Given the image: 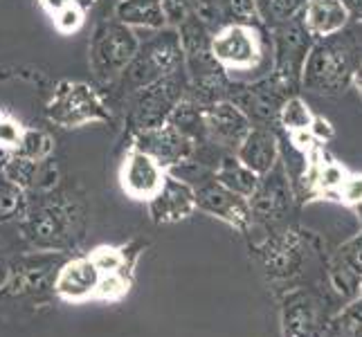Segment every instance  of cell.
Here are the masks:
<instances>
[{
  "instance_id": "6da1fadb",
  "label": "cell",
  "mask_w": 362,
  "mask_h": 337,
  "mask_svg": "<svg viewBox=\"0 0 362 337\" xmlns=\"http://www.w3.org/2000/svg\"><path fill=\"white\" fill-rule=\"evenodd\" d=\"M358 28H346L327 39L313 41L306 57L299 88L317 97H340L351 88L356 68L362 64Z\"/></svg>"
},
{
  "instance_id": "7a4b0ae2",
  "label": "cell",
  "mask_w": 362,
  "mask_h": 337,
  "mask_svg": "<svg viewBox=\"0 0 362 337\" xmlns=\"http://www.w3.org/2000/svg\"><path fill=\"white\" fill-rule=\"evenodd\" d=\"M209 54L226 72L252 74L259 70L272 72V43L264 28L247 23H228L216 30L209 41Z\"/></svg>"
},
{
  "instance_id": "3957f363",
  "label": "cell",
  "mask_w": 362,
  "mask_h": 337,
  "mask_svg": "<svg viewBox=\"0 0 362 337\" xmlns=\"http://www.w3.org/2000/svg\"><path fill=\"white\" fill-rule=\"evenodd\" d=\"M272 77H277L286 88L295 93L302 85V70L306 57L313 47V39L304 30L299 16L272 25Z\"/></svg>"
},
{
  "instance_id": "277c9868",
  "label": "cell",
  "mask_w": 362,
  "mask_h": 337,
  "mask_svg": "<svg viewBox=\"0 0 362 337\" xmlns=\"http://www.w3.org/2000/svg\"><path fill=\"white\" fill-rule=\"evenodd\" d=\"M140 49L135 34L129 25L124 23H110L104 25L95 34V41L90 47V66L99 79H113L124 72L133 57Z\"/></svg>"
},
{
  "instance_id": "5b68a950",
  "label": "cell",
  "mask_w": 362,
  "mask_h": 337,
  "mask_svg": "<svg viewBox=\"0 0 362 337\" xmlns=\"http://www.w3.org/2000/svg\"><path fill=\"white\" fill-rule=\"evenodd\" d=\"M295 201L291 178L286 173V165L279 158L274 167L259 178L255 194L247 198L250 214L252 218L266 223V225H279L291 214V207Z\"/></svg>"
},
{
  "instance_id": "8992f818",
  "label": "cell",
  "mask_w": 362,
  "mask_h": 337,
  "mask_svg": "<svg viewBox=\"0 0 362 337\" xmlns=\"http://www.w3.org/2000/svg\"><path fill=\"white\" fill-rule=\"evenodd\" d=\"M47 115L59 126L66 129L81 126L86 122L106 119L104 104L95 95V90L88 88L86 83H72V81H64L59 85V90L54 93L52 102L47 106Z\"/></svg>"
},
{
  "instance_id": "52a82bcc",
  "label": "cell",
  "mask_w": 362,
  "mask_h": 337,
  "mask_svg": "<svg viewBox=\"0 0 362 337\" xmlns=\"http://www.w3.org/2000/svg\"><path fill=\"white\" fill-rule=\"evenodd\" d=\"M135 102V122L142 131L158 129L167 122V117L178 108L182 97V79L176 72H169L153 83L140 88Z\"/></svg>"
},
{
  "instance_id": "ba28073f",
  "label": "cell",
  "mask_w": 362,
  "mask_h": 337,
  "mask_svg": "<svg viewBox=\"0 0 362 337\" xmlns=\"http://www.w3.org/2000/svg\"><path fill=\"white\" fill-rule=\"evenodd\" d=\"M178 59H180V43L176 39V34H169L165 39H158L153 43H148L146 47L137 49L133 61L124 68V74H127L135 88H144V85L173 72Z\"/></svg>"
},
{
  "instance_id": "9c48e42d",
  "label": "cell",
  "mask_w": 362,
  "mask_h": 337,
  "mask_svg": "<svg viewBox=\"0 0 362 337\" xmlns=\"http://www.w3.org/2000/svg\"><path fill=\"white\" fill-rule=\"evenodd\" d=\"M261 259L274 279H291L299 274V268L308 259V243L304 239V232L295 227H286L277 232L261 247Z\"/></svg>"
},
{
  "instance_id": "30bf717a",
  "label": "cell",
  "mask_w": 362,
  "mask_h": 337,
  "mask_svg": "<svg viewBox=\"0 0 362 337\" xmlns=\"http://www.w3.org/2000/svg\"><path fill=\"white\" fill-rule=\"evenodd\" d=\"M322 299L310 290H293L284 299L281 329L284 337H322L327 333Z\"/></svg>"
},
{
  "instance_id": "8fae6325",
  "label": "cell",
  "mask_w": 362,
  "mask_h": 337,
  "mask_svg": "<svg viewBox=\"0 0 362 337\" xmlns=\"http://www.w3.org/2000/svg\"><path fill=\"white\" fill-rule=\"evenodd\" d=\"M329 281L344 304L362 292V230L333 252L329 261Z\"/></svg>"
},
{
  "instance_id": "7c38bea8",
  "label": "cell",
  "mask_w": 362,
  "mask_h": 337,
  "mask_svg": "<svg viewBox=\"0 0 362 337\" xmlns=\"http://www.w3.org/2000/svg\"><path fill=\"white\" fill-rule=\"evenodd\" d=\"M165 176H167L165 167L153 155L140 151V148H133L127 155V160H124L119 180L127 196L135 198V201H151L160 191Z\"/></svg>"
},
{
  "instance_id": "4fadbf2b",
  "label": "cell",
  "mask_w": 362,
  "mask_h": 337,
  "mask_svg": "<svg viewBox=\"0 0 362 337\" xmlns=\"http://www.w3.org/2000/svg\"><path fill=\"white\" fill-rule=\"evenodd\" d=\"M194 194H196V209H203L207 214L226 220L236 230H245L250 220H252L247 198L230 191L228 187H223L216 180L201 184L198 189H194Z\"/></svg>"
},
{
  "instance_id": "5bb4252c",
  "label": "cell",
  "mask_w": 362,
  "mask_h": 337,
  "mask_svg": "<svg viewBox=\"0 0 362 337\" xmlns=\"http://www.w3.org/2000/svg\"><path fill=\"white\" fill-rule=\"evenodd\" d=\"M196 209L194 187L173 176H165L160 191L148 201V211L156 223H173L182 220Z\"/></svg>"
},
{
  "instance_id": "9a60e30c",
  "label": "cell",
  "mask_w": 362,
  "mask_h": 337,
  "mask_svg": "<svg viewBox=\"0 0 362 337\" xmlns=\"http://www.w3.org/2000/svg\"><path fill=\"white\" fill-rule=\"evenodd\" d=\"M99 279H102V272L95 268L90 256H81L59 270L54 279V290L66 302L79 304L86 302V299H95Z\"/></svg>"
},
{
  "instance_id": "2e32d148",
  "label": "cell",
  "mask_w": 362,
  "mask_h": 337,
  "mask_svg": "<svg viewBox=\"0 0 362 337\" xmlns=\"http://www.w3.org/2000/svg\"><path fill=\"white\" fill-rule=\"evenodd\" d=\"M135 148L153 155L162 167L180 165L182 160L192 155V142L180 129L173 124H162L158 129H148L140 135V144Z\"/></svg>"
},
{
  "instance_id": "e0dca14e",
  "label": "cell",
  "mask_w": 362,
  "mask_h": 337,
  "mask_svg": "<svg viewBox=\"0 0 362 337\" xmlns=\"http://www.w3.org/2000/svg\"><path fill=\"white\" fill-rule=\"evenodd\" d=\"M203 124L211 135V140H216L221 146H232L234 151L241 144L245 133L252 129L250 126V117L232 102H218L207 108L203 112Z\"/></svg>"
},
{
  "instance_id": "ac0fdd59",
  "label": "cell",
  "mask_w": 362,
  "mask_h": 337,
  "mask_svg": "<svg viewBox=\"0 0 362 337\" xmlns=\"http://www.w3.org/2000/svg\"><path fill=\"white\" fill-rule=\"evenodd\" d=\"M299 20L310 34V39L320 41L342 32L351 23V16L342 0H306L299 11Z\"/></svg>"
},
{
  "instance_id": "d6986e66",
  "label": "cell",
  "mask_w": 362,
  "mask_h": 337,
  "mask_svg": "<svg viewBox=\"0 0 362 337\" xmlns=\"http://www.w3.org/2000/svg\"><path fill=\"white\" fill-rule=\"evenodd\" d=\"M236 160L261 178L279 160V140L270 126H252L236 146Z\"/></svg>"
},
{
  "instance_id": "ffe728a7",
  "label": "cell",
  "mask_w": 362,
  "mask_h": 337,
  "mask_svg": "<svg viewBox=\"0 0 362 337\" xmlns=\"http://www.w3.org/2000/svg\"><path fill=\"white\" fill-rule=\"evenodd\" d=\"M115 14L124 25H142L151 30L165 28L167 23L160 0H119Z\"/></svg>"
},
{
  "instance_id": "44dd1931",
  "label": "cell",
  "mask_w": 362,
  "mask_h": 337,
  "mask_svg": "<svg viewBox=\"0 0 362 337\" xmlns=\"http://www.w3.org/2000/svg\"><path fill=\"white\" fill-rule=\"evenodd\" d=\"M68 225V211L61 205H47L39 209L30 220V234L41 243H54L66 232Z\"/></svg>"
},
{
  "instance_id": "7402d4cb",
  "label": "cell",
  "mask_w": 362,
  "mask_h": 337,
  "mask_svg": "<svg viewBox=\"0 0 362 337\" xmlns=\"http://www.w3.org/2000/svg\"><path fill=\"white\" fill-rule=\"evenodd\" d=\"M216 182H221L223 187H228V189L234 191V194L250 198L255 194L257 184H259V176L250 171L247 167H243L234 155V158H226L221 162V167L216 169Z\"/></svg>"
},
{
  "instance_id": "603a6c76",
  "label": "cell",
  "mask_w": 362,
  "mask_h": 337,
  "mask_svg": "<svg viewBox=\"0 0 362 337\" xmlns=\"http://www.w3.org/2000/svg\"><path fill=\"white\" fill-rule=\"evenodd\" d=\"M329 337H362V295L346 302L338 315L327 321Z\"/></svg>"
},
{
  "instance_id": "cb8c5ba5",
  "label": "cell",
  "mask_w": 362,
  "mask_h": 337,
  "mask_svg": "<svg viewBox=\"0 0 362 337\" xmlns=\"http://www.w3.org/2000/svg\"><path fill=\"white\" fill-rule=\"evenodd\" d=\"M304 3L306 0H257V9L261 20L272 28V25H279L299 16Z\"/></svg>"
},
{
  "instance_id": "d4e9b609",
  "label": "cell",
  "mask_w": 362,
  "mask_h": 337,
  "mask_svg": "<svg viewBox=\"0 0 362 337\" xmlns=\"http://www.w3.org/2000/svg\"><path fill=\"white\" fill-rule=\"evenodd\" d=\"M90 261L102 274H127V268H131V261L119 247H97Z\"/></svg>"
},
{
  "instance_id": "484cf974",
  "label": "cell",
  "mask_w": 362,
  "mask_h": 337,
  "mask_svg": "<svg viewBox=\"0 0 362 337\" xmlns=\"http://www.w3.org/2000/svg\"><path fill=\"white\" fill-rule=\"evenodd\" d=\"M52 151V140L43 131H23L18 155L32 162H41Z\"/></svg>"
},
{
  "instance_id": "4316f807",
  "label": "cell",
  "mask_w": 362,
  "mask_h": 337,
  "mask_svg": "<svg viewBox=\"0 0 362 337\" xmlns=\"http://www.w3.org/2000/svg\"><path fill=\"white\" fill-rule=\"evenodd\" d=\"M129 285L131 279L127 274H102L95 299H108V302H113V299H119L129 292Z\"/></svg>"
},
{
  "instance_id": "83f0119b",
  "label": "cell",
  "mask_w": 362,
  "mask_h": 337,
  "mask_svg": "<svg viewBox=\"0 0 362 337\" xmlns=\"http://www.w3.org/2000/svg\"><path fill=\"white\" fill-rule=\"evenodd\" d=\"M338 203L346 205V207H356L362 203V173H351L346 171V176L340 184V191H338V198H335Z\"/></svg>"
},
{
  "instance_id": "f1b7e54d",
  "label": "cell",
  "mask_w": 362,
  "mask_h": 337,
  "mask_svg": "<svg viewBox=\"0 0 362 337\" xmlns=\"http://www.w3.org/2000/svg\"><path fill=\"white\" fill-rule=\"evenodd\" d=\"M83 25V11L77 3H70L54 14V28L61 34H74Z\"/></svg>"
},
{
  "instance_id": "f546056e",
  "label": "cell",
  "mask_w": 362,
  "mask_h": 337,
  "mask_svg": "<svg viewBox=\"0 0 362 337\" xmlns=\"http://www.w3.org/2000/svg\"><path fill=\"white\" fill-rule=\"evenodd\" d=\"M21 209V189L7 180H0V218L16 216Z\"/></svg>"
},
{
  "instance_id": "4dcf8cb0",
  "label": "cell",
  "mask_w": 362,
  "mask_h": 337,
  "mask_svg": "<svg viewBox=\"0 0 362 337\" xmlns=\"http://www.w3.org/2000/svg\"><path fill=\"white\" fill-rule=\"evenodd\" d=\"M21 137H23V129H21L18 122L9 119V117L0 119V146H5V148H18Z\"/></svg>"
},
{
  "instance_id": "1f68e13d",
  "label": "cell",
  "mask_w": 362,
  "mask_h": 337,
  "mask_svg": "<svg viewBox=\"0 0 362 337\" xmlns=\"http://www.w3.org/2000/svg\"><path fill=\"white\" fill-rule=\"evenodd\" d=\"M160 3H162V9H165L167 20L180 23L192 11V7L196 5V0H160Z\"/></svg>"
},
{
  "instance_id": "d6a6232c",
  "label": "cell",
  "mask_w": 362,
  "mask_h": 337,
  "mask_svg": "<svg viewBox=\"0 0 362 337\" xmlns=\"http://www.w3.org/2000/svg\"><path fill=\"white\" fill-rule=\"evenodd\" d=\"M344 7L349 9V16L356 23H362V0H342Z\"/></svg>"
},
{
  "instance_id": "836d02e7",
  "label": "cell",
  "mask_w": 362,
  "mask_h": 337,
  "mask_svg": "<svg viewBox=\"0 0 362 337\" xmlns=\"http://www.w3.org/2000/svg\"><path fill=\"white\" fill-rule=\"evenodd\" d=\"M39 3L49 11V14H57V11H61L64 7H68L70 3H74V0H39Z\"/></svg>"
},
{
  "instance_id": "e575fe53",
  "label": "cell",
  "mask_w": 362,
  "mask_h": 337,
  "mask_svg": "<svg viewBox=\"0 0 362 337\" xmlns=\"http://www.w3.org/2000/svg\"><path fill=\"white\" fill-rule=\"evenodd\" d=\"M351 88L356 90V95H358V99L362 102V64L356 68V72H354V79H351Z\"/></svg>"
},
{
  "instance_id": "d590c367",
  "label": "cell",
  "mask_w": 362,
  "mask_h": 337,
  "mask_svg": "<svg viewBox=\"0 0 362 337\" xmlns=\"http://www.w3.org/2000/svg\"><path fill=\"white\" fill-rule=\"evenodd\" d=\"M354 211H356L358 223H360V230H362V203H360V205H356V207H354Z\"/></svg>"
},
{
  "instance_id": "8d00e7d4",
  "label": "cell",
  "mask_w": 362,
  "mask_h": 337,
  "mask_svg": "<svg viewBox=\"0 0 362 337\" xmlns=\"http://www.w3.org/2000/svg\"><path fill=\"white\" fill-rule=\"evenodd\" d=\"M3 117H5V115H3V112H0V119H3Z\"/></svg>"
},
{
  "instance_id": "74e56055",
  "label": "cell",
  "mask_w": 362,
  "mask_h": 337,
  "mask_svg": "<svg viewBox=\"0 0 362 337\" xmlns=\"http://www.w3.org/2000/svg\"><path fill=\"white\" fill-rule=\"evenodd\" d=\"M360 295H362V292H360Z\"/></svg>"
}]
</instances>
